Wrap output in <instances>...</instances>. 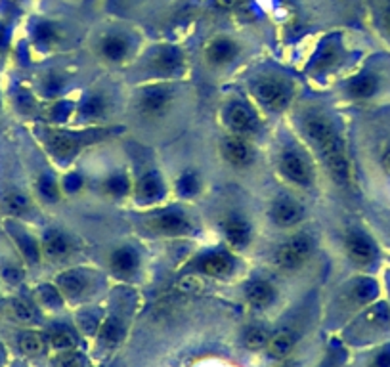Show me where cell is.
Segmentation results:
<instances>
[{
  "mask_svg": "<svg viewBox=\"0 0 390 367\" xmlns=\"http://www.w3.org/2000/svg\"><path fill=\"white\" fill-rule=\"evenodd\" d=\"M270 341V335H268V331L262 329V327H249L245 331V335H243V342H245L247 349L251 350H258L266 346Z\"/></svg>",
  "mask_w": 390,
  "mask_h": 367,
  "instance_id": "83f0119b",
  "label": "cell"
},
{
  "mask_svg": "<svg viewBox=\"0 0 390 367\" xmlns=\"http://www.w3.org/2000/svg\"><path fill=\"white\" fill-rule=\"evenodd\" d=\"M383 167H384V170H386V172H389V175H390V151H389V153H386V155H384Z\"/></svg>",
  "mask_w": 390,
  "mask_h": 367,
  "instance_id": "b9f144b4",
  "label": "cell"
},
{
  "mask_svg": "<svg viewBox=\"0 0 390 367\" xmlns=\"http://www.w3.org/2000/svg\"><path fill=\"white\" fill-rule=\"evenodd\" d=\"M372 367H390V349H384L383 352H379L373 360Z\"/></svg>",
  "mask_w": 390,
  "mask_h": 367,
  "instance_id": "ab89813d",
  "label": "cell"
},
{
  "mask_svg": "<svg viewBox=\"0 0 390 367\" xmlns=\"http://www.w3.org/2000/svg\"><path fill=\"white\" fill-rule=\"evenodd\" d=\"M354 291H356L354 295H356V300H358V302H367V300L372 299L373 295H375L377 287H375V283H373V281L365 280V281H360Z\"/></svg>",
  "mask_w": 390,
  "mask_h": 367,
  "instance_id": "d590c367",
  "label": "cell"
},
{
  "mask_svg": "<svg viewBox=\"0 0 390 367\" xmlns=\"http://www.w3.org/2000/svg\"><path fill=\"white\" fill-rule=\"evenodd\" d=\"M128 52V43L125 37L121 35H109L104 38L101 43V54L109 60V62H121Z\"/></svg>",
  "mask_w": 390,
  "mask_h": 367,
  "instance_id": "ac0fdd59",
  "label": "cell"
},
{
  "mask_svg": "<svg viewBox=\"0 0 390 367\" xmlns=\"http://www.w3.org/2000/svg\"><path fill=\"white\" fill-rule=\"evenodd\" d=\"M48 339H50V344L56 350H73L77 346L75 331L65 327V325H60L56 329H52Z\"/></svg>",
  "mask_w": 390,
  "mask_h": 367,
  "instance_id": "603a6c76",
  "label": "cell"
},
{
  "mask_svg": "<svg viewBox=\"0 0 390 367\" xmlns=\"http://www.w3.org/2000/svg\"><path fill=\"white\" fill-rule=\"evenodd\" d=\"M306 132H308V138L314 143L316 150L320 151L329 175L333 176L337 184L345 186L350 178V168H348V159H346L339 134L323 117H310L306 121Z\"/></svg>",
  "mask_w": 390,
  "mask_h": 367,
  "instance_id": "6da1fadb",
  "label": "cell"
},
{
  "mask_svg": "<svg viewBox=\"0 0 390 367\" xmlns=\"http://www.w3.org/2000/svg\"><path fill=\"white\" fill-rule=\"evenodd\" d=\"M4 360H6V352H4V349H2V344H0V367H2Z\"/></svg>",
  "mask_w": 390,
  "mask_h": 367,
  "instance_id": "ee69618b",
  "label": "cell"
},
{
  "mask_svg": "<svg viewBox=\"0 0 390 367\" xmlns=\"http://www.w3.org/2000/svg\"><path fill=\"white\" fill-rule=\"evenodd\" d=\"M222 151H224V157L228 161L235 165V167H245L252 159V150L241 136L228 138L224 146H222Z\"/></svg>",
  "mask_w": 390,
  "mask_h": 367,
  "instance_id": "30bf717a",
  "label": "cell"
},
{
  "mask_svg": "<svg viewBox=\"0 0 390 367\" xmlns=\"http://www.w3.org/2000/svg\"><path fill=\"white\" fill-rule=\"evenodd\" d=\"M238 56V46L232 43L230 38H216L208 44L207 48V60L213 65H224L230 63L233 57Z\"/></svg>",
  "mask_w": 390,
  "mask_h": 367,
  "instance_id": "7c38bea8",
  "label": "cell"
},
{
  "mask_svg": "<svg viewBox=\"0 0 390 367\" xmlns=\"http://www.w3.org/2000/svg\"><path fill=\"white\" fill-rule=\"evenodd\" d=\"M155 65L163 73H172L182 65V56H180V52L177 48H163L155 57Z\"/></svg>",
  "mask_w": 390,
  "mask_h": 367,
  "instance_id": "cb8c5ba5",
  "label": "cell"
},
{
  "mask_svg": "<svg viewBox=\"0 0 390 367\" xmlns=\"http://www.w3.org/2000/svg\"><path fill=\"white\" fill-rule=\"evenodd\" d=\"M54 367H87V360L79 352H63L54 360Z\"/></svg>",
  "mask_w": 390,
  "mask_h": 367,
  "instance_id": "f546056e",
  "label": "cell"
},
{
  "mask_svg": "<svg viewBox=\"0 0 390 367\" xmlns=\"http://www.w3.org/2000/svg\"><path fill=\"white\" fill-rule=\"evenodd\" d=\"M252 90L258 100L272 109H284L291 100L289 87L277 79H262L255 84Z\"/></svg>",
  "mask_w": 390,
  "mask_h": 367,
  "instance_id": "3957f363",
  "label": "cell"
},
{
  "mask_svg": "<svg viewBox=\"0 0 390 367\" xmlns=\"http://www.w3.org/2000/svg\"><path fill=\"white\" fill-rule=\"evenodd\" d=\"M279 167H282V172H284L291 182L295 184H301V186H310L312 184V168H310L308 161L295 150L285 151L282 155V161H279Z\"/></svg>",
  "mask_w": 390,
  "mask_h": 367,
  "instance_id": "277c9868",
  "label": "cell"
},
{
  "mask_svg": "<svg viewBox=\"0 0 390 367\" xmlns=\"http://www.w3.org/2000/svg\"><path fill=\"white\" fill-rule=\"evenodd\" d=\"M377 90V79L372 75H360L350 82V92L356 98H367Z\"/></svg>",
  "mask_w": 390,
  "mask_h": 367,
  "instance_id": "d4e9b609",
  "label": "cell"
},
{
  "mask_svg": "<svg viewBox=\"0 0 390 367\" xmlns=\"http://www.w3.org/2000/svg\"><path fill=\"white\" fill-rule=\"evenodd\" d=\"M178 289L182 292H199L203 289V283L197 275H188V278H184V280L178 283Z\"/></svg>",
  "mask_w": 390,
  "mask_h": 367,
  "instance_id": "8d00e7d4",
  "label": "cell"
},
{
  "mask_svg": "<svg viewBox=\"0 0 390 367\" xmlns=\"http://www.w3.org/2000/svg\"><path fill=\"white\" fill-rule=\"evenodd\" d=\"M163 195V184L155 172L144 176L138 184V197L142 201H157Z\"/></svg>",
  "mask_w": 390,
  "mask_h": 367,
  "instance_id": "ffe728a7",
  "label": "cell"
},
{
  "mask_svg": "<svg viewBox=\"0 0 390 367\" xmlns=\"http://www.w3.org/2000/svg\"><path fill=\"white\" fill-rule=\"evenodd\" d=\"M226 119L230 128H232L233 132H238L240 136H243V134H252L258 126L257 115H255L249 107L243 106V104H233V106H230Z\"/></svg>",
  "mask_w": 390,
  "mask_h": 367,
  "instance_id": "8992f818",
  "label": "cell"
},
{
  "mask_svg": "<svg viewBox=\"0 0 390 367\" xmlns=\"http://www.w3.org/2000/svg\"><path fill=\"white\" fill-rule=\"evenodd\" d=\"M40 300H43V305L45 306H60V292L56 289H52V287H43L40 289Z\"/></svg>",
  "mask_w": 390,
  "mask_h": 367,
  "instance_id": "74e56055",
  "label": "cell"
},
{
  "mask_svg": "<svg viewBox=\"0 0 390 367\" xmlns=\"http://www.w3.org/2000/svg\"><path fill=\"white\" fill-rule=\"evenodd\" d=\"M4 207H6V211L10 214H21V212L27 211V199L23 195H19V193H10L6 199H4Z\"/></svg>",
  "mask_w": 390,
  "mask_h": 367,
  "instance_id": "4dcf8cb0",
  "label": "cell"
},
{
  "mask_svg": "<svg viewBox=\"0 0 390 367\" xmlns=\"http://www.w3.org/2000/svg\"><path fill=\"white\" fill-rule=\"evenodd\" d=\"M38 192H40V195L46 201H50V203L57 201V184L52 180L50 176H43L40 178V182H38Z\"/></svg>",
  "mask_w": 390,
  "mask_h": 367,
  "instance_id": "1f68e13d",
  "label": "cell"
},
{
  "mask_svg": "<svg viewBox=\"0 0 390 367\" xmlns=\"http://www.w3.org/2000/svg\"><path fill=\"white\" fill-rule=\"evenodd\" d=\"M106 113V102L101 100V98H90L89 102H87V106L82 107V115L89 119H98L101 117Z\"/></svg>",
  "mask_w": 390,
  "mask_h": 367,
  "instance_id": "d6a6232c",
  "label": "cell"
},
{
  "mask_svg": "<svg viewBox=\"0 0 390 367\" xmlns=\"http://www.w3.org/2000/svg\"><path fill=\"white\" fill-rule=\"evenodd\" d=\"M295 342H296V336L293 331L289 329L276 331V333L270 336L268 344H266V346H268V354H270L272 358H276V360H282V358H285V356L289 354L291 350H293Z\"/></svg>",
  "mask_w": 390,
  "mask_h": 367,
  "instance_id": "5bb4252c",
  "label": "cell"
},
{
  "mask_svg": "<svg viewBox=\"0 0 390 367\" xmlns=\"http://www.w3.org/2000/svg\"><path fill=\"white\" fill-rule=\"evenodd\" d=\"M43 251L50 261H62L69 255L71 243L60 231H50V234H46L45 241H43Z\"/></svg>",
  "mask_w": 390,
  "mask_h": 367,
  "instance_id": "9a60e30c",
  "label": "cell"
},
{
  "mask_svg": "<svg viewBox=\"0 0 390 367\" xmlns=\"http://www.w3.org/2000/svg\"><path fill=\"white\" fill-rule=\"evenodd\" d=\"M384 27H386V31H389V35H390V10L384 13Z\"/></svg>",
  "mask_w": 390,
  "mask_h": 367,
  "instance_id": "7bdbcfd3",
  "label": "cell"
},
{
  "mask_svg": "<svg viewBox=\"0 0 390 367\" xmlns=\"http://www.w3.org/2000/svg\"><path fill=\"white\" fill-rule=\"evenodd\" d=\"M284 367H295V366H291V363H289V366H284Z\"/></svg>",
  "mask_w": 390,
  "mask_h": 367,
  "instance_id": "bcb514c9",
  "label": "cell"
},
{
  "mask_svg": "<svg viewBox=\"0 0 390 367\" xmlns=\"http://www.w3.org/2000/svg\"><path fill=\"white\" fill-rule=\"evenodd\" d=\"M170 94L165 88H151L142 96V109L145 113H159L169 104Z\"/></svg>",
  "mask_w": 390,
  "mask_h": 367,
  "instance_id": "44dd1931",
  "label": "cell"
},
{
  "mask_svg": "<svg viewBox=\"0 0 390 367\" xmlns=\"http://www.w3.org/2000/svg\"><path fill=\"white\" fill-rule=\"evenodd\" d=\"M247 299L252 306L257 308H264L274 300V287L266 281H252L247 287Z\"/></svg>",
  "mask_w": 390,
  "mask_h": 367,
  "instance_id": "2e32d148",
  "label": "cell"
},
{
  "mask_svg": "<svg viewBox=\"0 0 390 367\" xmlns=\"http://www.w3.org/2000/svg\"><path fill=\"white\" fill-rule=\"evenodd\" d=\"M57 285H60L63 295H67L71 299H77L87 289V280L81 274H77V272H69V274H63L57 280Z\"/></svg>",
  "mask_w": 390,
  "mask_h": 367,
  "instance_id": "7402d4cb",
  "label": "cell"
},
{
  "mask_svg": "<svg viewBox=\"0 0 390 367\" xmlns=\"http://www.w3.org/2000/svg\"><path fill=\"white\" fill-rule=\"evenodd\" d=\"M272 218L279 226H293L302 220V207L291 197H282L272 207Z\"/></svg>",
  "mask_w": 390,
  "mask_h": 367,
  "instance_id": "9c48e42d",
  "label": "cell"
},
{
  "mask_svg": "<svg viewBox=\"0 0 390 367\" xmlns=\"http://www.w3.org/2000/svg\"><path fill=\"white\" fill-rule=\"evenodd\" d=\"M48 146H50L52 153L60 159H69L77 153L79 150V142L77 138L65 136V134H52L50 140H48Z\"/></svg>",
  "mask_w": 390,
  "mask_h": 367,
  "instance_id": "e0dca14e",
  "label": "cell"
},
{
  "mask_svg": "<svg viewBox=\"0 0 390 367\" xmlns=\"http://www.w3.org/2000/svg\"><path fill=\"white\" fill-rule=\"evenodd\" d=\"M2 280L8 283H18L21 281V270L18 266H4L2 268Z\"/></svg>",
  "mask_w": 390,
  "mask_h": 367,
  "instance_id": "f35d334b",
  "label": "cell"
},
{
  "mask_svg": "<svg viewBox=\"0 0 390 367\" xmlns=\"http://www.w3.org/2000/svg\"><path fill=\"white\" fill-rule=\"evenodd\" d=\"M199 268L203 274L211 275V278H226L233 272V258L224 251H216L201 258Z\"/></svg>",
  "mask_w": 390,
  "mask_h": 367,
  "instance_id": "ba28073f",
  "label": "cell"
},
{
  "mask_svg": "<svg viewBox=\"0 0 390 367\" xmlns=\"http://www.w3.org/2000/svg\"><path fill=\"white\" fill-rule=\"evenodd\" d=\"M314 241L308 236H295L293 239L282 245L276 253L277 266H282L284 270H293L299 268L302 262L306 261L312 253Z\"/></svg>",
  "mask_w": 390,
  "mask_h": 367,
  "instance_id": "7a4b0ae2",
  "label": "cell"
},
{
  "mask_svg": "<svg viewBox=\"0 0 390 367\" xmlns=\"http://www.w3.org/2000/svg\"><path fill=\"white\" fill-rule=\"evenodd\" d=\"M128 186H130V184H128V180H126L123 175L111 176V178L106 182L107 192L113 193V195H125V193L128 192Z\"/></svg>",
  "mask_w": 390,
  "mask_h": 367,
  "instance_id": "836d02e7",
  "label": "cell"
},
{
  "mask_svg": "<svg viewBox=\"0 0 390 367\" xmlns=\"http://www.w3.org/2000/svg\"><path fill=\"white\" fill-rule=\"evenodd\" d=\"M12 314L18 322H23V324H31L38 319V312L35 310V306L19 299L12 300Z\"/></svg>",
  "mask_w": 390,
  "mask_h": 367,
  "instance_id": "4316f807",
  "label": "cell"
},
{
  "mask_svg": "<svg viewBox=\"0 0 390 367\" xmlns=\"http://www.w3.org/2000/svg\"><path fill=\"white\" fill-rule=\"evenodd\" d=\"M240 2H243V0H216V4L222 8H233L238 6Z\"/></svg>",
  "mask_w": 390,
  "mask_h": 367,
  "instance_id": "60d3db41",
  "label": "cell"
},
{
  "mask_svg": "<svg viewBox=\"0 0 390 367\" xmlns=\"http://www.w3.org/2000/svg\"><path fill=\"white\" fill-rule=\"evenodd\" d=\"M153 231L165 234V236H186L191 231V224H189L188 217L184 212L167 211L161 212L150 222Z\"/></svg>",
  "mask_w": 390,
  "mask_h": 367,
  "instance_id": "5b68a950",
  "label": "cell"
},
{
  "mask_svg": "<svg viewBox=\"0 0 390 367\" xmlns=\"http://www.w3.org/2000/svg\"><path fill=\"white\" fill-rule=\"evenodd\" d=\"M16 241H18L19 249H21V253H23V256H26L27 261L29 262L38 261L40 249H38L37 241H35L33 237L26 236V234H16Z\"/></svg>",
  "mask_w": 390,
  "mask_h": 367,
  "instance_id": "f1b7e54d",
  "label": "cell"
},
{
  "mask_svg": "<svg viewBox=\"0 0 390 367\" xmlns=\"http://www.w3.org/2000/svg\"><path fill=\"white\" fill-rule=\"evenodd\" d=\"M321 367H333V360H331V356H329L328 360L321 363Z\"/></svg>",
  "mask_w": 390,
  "mask_h": 367,
  "instance_id": "f6af8a7d",
  "label": "cell"
},
{
  "mask_svg": "<svg viewBox=\"0 0 390 367\" xmlns=\"http://www.w3.org/2000/svg\"><path fill=\"white\" fill-rule=\"evenodd\" d=\"M224 234L233 247H245L251 239V226L247 224L245 218L230 217L224 222Z\"/></svg>",
  "mask_w": 390,
  "mask_h": 367,
  "instance_id": "4fadbf2b",
  "label": "cell"
},
{
  "mask_svg": "<svg viewBox=\"0 0 390 367\" xmlns=\"http://www.w3.org/2000/svg\"><path fill=\"white\" fill-rule=\"evenodd\" d=\"M138 253L130 247H121L111 255V270L115 275H121V278L133 275L138 270Z\"/></svg>",
  "mask_w": 390,
  "mask_h": 367,
  "instance_id": "8fae6325",
  "label": "cell"
},
{
  "mask_svg": "<svg viewBox=\"0 0 390 367\" xmlns=\"http://www.w3.org/2000/svg\"><path fill=\"white\" fill-rule=\"evenodd\" d=\"M197 190H199V180H197V176L194 172H186L178 182V192L184 193V195H194Z\"/></svg>",
  "mask_w": 390,
  "mask_h": 367,
  "instance_id": "e575fe53",
  "label": "cell"
},
{
  "mask_svg": "<svg viewBox=\"0 0 390 367\" xmlns=\"http://www.w3.org/2000/svg\"><path fill=\"white\" fill-rule=\"evenodd\" d=\"M123 336H125V329L117 317H109L107 322H104V325H101V339L104 341L109 344H119Z\"/></svg>",
  "mask_w": 390,
  "mask_h": 367,
  "instance_id": "484cf974",
  "label": "cell"
},
{
  "mask_svg": "<svg viewBox=\"0 0 390 367\" xmlns=\"http://www.w3.org/2000/svg\"><path fill=\"white\" fill-rule=\"evenodd\" d=\"M18 349L26 356H38L43 354L46 349L45 336L38 335L35 331H26L18 336Z\"/></svg>",
  "mask_w": 390,
  "mask_h": 367,
  "instance_id": "d6986e66",
  "label": "cell"
},
{
  "mask_svg": "<svg viewBox=\"0 0 390 367\" xmlns=\"http://www.w3.org/2000/svg\"><path fill=\"white\" fill-rule=\"evenodd\" d=\"M346 251H348V256L362 266L369 264L375 258V245H373L369 237L360 234V231H352L350 236L346 237Z\"/></svg>",
  "mask_w": 390,
  "mask_h": 367,
  "instance_id": "52a82bcc",
  "label": "cell"
}]
</instances>
